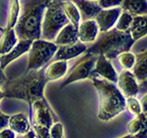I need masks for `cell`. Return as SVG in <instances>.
<instances>
[{
    "label": "cell",
    "instance_id": "cell-32",
    "mask_svg": "<svg viewBox=\"0 0 147 138\" xmlns=\"http://www.w3.org/2000/svg\"><path fill=\"white\" fill-rule=\"evenodd\" d=\"M9 115H7L0 112V131H2L4 128L7 127V122H8Z\"/></svg>",
    "mask_w": 147,
    "mask_h": 138
},
{
    "label": "cell",
    "instance_id": "cell-18",
    "mask_svg": "<svg viewBox=\"0 0 147 138\" xmlns=\"http://www.w3.org/2000/svg\"><path fill=\"white\" fill-rule=\"evenodd\" d=\"M78 41L77 29L75 28L72 23L69 22L68 24L63 26L58 34L55 37L54 43L56 45H66L76 43Z\"/></svg>",
    "mask_w": 147,
    "mask_h": 138
},
{
    "label": "cell",
    "instance_id": "cell-33",
    "mask_svg": "<svg viewBox=\"0 0 147 138\" xmlns=\"http://www.w3.org/2000/svg\"><path fill=\"white\" fill-rule=\"evenodd\" d=\"M146 99H147V95L144 94V95H142V99H141V100H140V104H141V108H142V112H144V113H147Z\"/></svg>",
    "mask_w": 147,
    "mask_h": 138
},
{
    "label": "cell",
    "instance_id": "cell-25",
    "mask_svg": "<svg viewBox=\"0 0 147 138\" xmlns=\"http://www.w3.org/2000/svg\"><path fill=\"white\" fill-rule=\"evenodd\" d=\"M18 14H20V1L18 0H10L7 13V27L5 28L4 30L13 29L15 27L18 18Z\"/></svg>",
    "mask_w": 147,
    "mask_h": 138
},
{
    "label": "cell",
    "instance_id": "cell-31",
    "mask_svg": "<svg viewBox=\"0 0 147 138\" xmlns=\"http://www.w3.org/2000/svg\"><path fill=\"white\" fill-rule=\"evenodd\" d=\"M15 137H16V133L8 127L4 128L2 131H0V138H15Z\"/></svg>",
    "mask_w": 147,
    "mask_h": 138
},
{
    "label": "cell",
    "instance_id": "cell-9",
    "mask_svg": "<svg viewBox=\"0 0 147 138\" xmlns=\"http://www.w3.org/2000/svg\"><path fill=\"white\" fill-rule=\"evenodd\" d=\"M90 76H98L116 84L118 74L109 60L106 58L103 54H98L96 55V60L90 73L89 77Z\"/></svg>",
    "mask_w": 147,
    "mask_h": 138
},
{
    "label": "cell",
    "instance_id": "cell-14",
    "mask_svg": "<svg viewBox=\"0 0 147 138\" xmlns=\"http://www.w3.org/2000/svg\"><path fill=\"white\" fill-rule=\"evenodd\" d=\"M98 26L95 20H88L82 21L77 28L78 40L82 43H92L96 41L98 35Z\"/></svg>",
    "mask_w": 147,
    "mask_h": 138
},
{
    "label": "cell",
    "instance_id": "cell-4",
    "mask_svg": "<svg viewBox=\"0 0 147 138\" xmlns=\"http://www.w3.org/2000/svg\"><path fill=\"white\" fill-rule=\"evenodd\" d=\"M134 43L129 30L121 31L116 28H111L101 32L96 43L87 47L85 53L95 55L103 54L108 60H113L121 53L130 51Z\"/></svg>",
    "mask_w": 147,
    "mask_h": 138
},
{
    "label": "cell",
    "instance_id": "cell-3",
    "mask_svg": "<svg viewBox=\"0 0 147 138\" xmlns=\"http://www.w3.org/2000/svg\"><path fill=\"white\" fill-rule=\"evenodd\" d=\"M89 79L98 94V120L108 122L126 110V98L115 83L98 76H90Z\"/></svg>",
    "mask_w": 147,
    "mask_h": 138
},
{
    "label": "cell",
    "instance_id": "cell-22",
    "mask_svg": "<svg viewBox=\"0 0 147 138\" xmlns=\"http://www.w3.org/2000/svg\"><path fill=\"white\" fill-rule=\"evenodd\" d=\"M146 60H147V51L144 50L142 53L135 55V62L131 68H133V76L136 80L139 82H144L147 79V68H146Z\"/></svg>",
    "mask_w": 147,
    "mask_h": 138
},
{
    "label": "cell",
    "instance_id": "cell-23",
    "mask_svg": "<svg viewBox=\"0 0 147 138\" xmlns=\"http://www.w3.org/2000/svg\"><path fill=\"white\" fill-rule=\"evenodd\" d=\"M61 3L62 8L63 9L64 13L68 18V20L70 23L75 26V28H78L80 24V13L78 11L77 7H76V5L74 4L70 0H60Z\"/></svg>",
    "mask_w": 147,
    "mask_h": 138
},
{
    "label": "cell",
    "instance_id": "cell-15",
    "mask_svg": "<svg viewBox=\"0 0 147 138\" xmlns=\"http://www.w3.org/2000/svg\"><path fill=\"white\" fill-rule=\"evenodd\" d=\"M70 1H72L77 7L82 21L94 20L96 15L101 9L96 1H92V0H70Z\"/></svg>",
    "mask_w": 147,
    "mask_h": 138
},
{
    "label": "cell",
    "instance_id": "cell-12",
    "mask_svg": "<svg viewBox=\"0 0 147 138\" xmlns=\"http://www.w3.org/2000/svg\"><path fill=\"white\" fill-rule=\"evenodd\" d=\"M86 48L87 46L79 40L73 44L58 45L56 53H54L52 60L53 61H60V60L68 61V60L74 59L84 53L86 51Z\"/></svg>",
    "mask_w": 147,
    "mask_h": 138
},
{
    "label": "cell",
    "instance_id": "cell-5",
    "mask_svg": "<svg viewBox=\"0 0 147 138\" xmlns=\"http://www.w3.org/2000/svg\"><path fill=\"white\" fill-rule=\"evenodd\" d=\"M41 23L40 39L53 41L60 30L69 23L68 18L62 8L60 0H53L47 4Z\"/></svg>",
    "mask_w": 147,
    "mask_h": 138
},
{
    "label": "cell",
    "instance_id": "cell-10",
    "mask_svg": "<svg viewBox=\"0 0 147 138\" xmlns=\"http://www.w3.org/2000/svg\"><path fill=\"white\" fill-rule=\"evenodd\" d=\"M121 11L122 10L121 7L111 8H101L94 18L98 26L99 31L104 32L111 29L115 25Z\"/></svg>",
    "mask_w": 147,
    "mask_h": 138
},
{
    "label": "cell",
    "instance_id": "cell-38",
    "mask_svg": "<svg viewBox=\"0 0 147 138\" xmlns=\"http://www.w3.org/2000/svg\"><path fill=\"white\" fill-rule=\"evenodd\" d=\"M49 1H50V2H51V1H53V0H49Z\"/></svg>",
    "mask_w": 147,
    "mask_h": 138
},
{
    "label": "cell",
    "instance_id": "cell-13",
    "mask_svg": "<svg viewBox=\"0 0 147 138\" xmlns=\"http://www.w3.org/2000/svg\"><path fill=\"white\" fill-rule=\"evenodd\" d=\"M31 43V40H18V43L14 45V47L8 53L0 56V68L4 70L14 60L18 59L22 54L29 52Z\"/></svg>",
    "mask_w": 147,
    "mask_h": 138
},
{
    "label": "cell",
    "instance_id": "cell-1",
    "mask_svg": "<svg viewBox=\"0 0 147 138\" xmlns=\"http://www.w3.org/2000/svg\"><path fill=\"white\" fill-rule=\"evenodd\" d=\"M46 66L38 70L27 71L15 79H7L0 87L3 90L4 98L26 101L29 104L30 116L32 104L38 99H45L44 89L48 83L44 75Z\"/></svg>",
    "mask_w": 147,
    "mask_h": 138
},
{
    "label": "cell",
    "instance_id": "cell-7",
    "mask_svg": "<svg viewBox=\"0 0 147 138\" xmlns=\"http://www.w3.org/2000/svg\"><path fill=\"white\" fill-rule=\"evenodd\" d=\"M58 45L52 41L38 39L32 41L29 50V58L26 71L38 70L42 68L52 60L56 53Z\"/></svg>",
    "mask_w": 147,
    "mask_h": 138
},
{
    "label": "cell",
    "instance_id": "cell-11",
    "mask_svg": "<svg viewBox=\"0 0 147 138\" xmlns=\"http://www.w3.org/2000/svg\"><path fill=\"white\" fill-rule=\"evenodd\" d=\"M119 89L123 94L124 97H137L139 94V85L133 74L127 69L124 70L118 75L117 83Z\"/></svg>",
    "mask_w": 147,
    "mask_h": 138
},
{
    "label": "cell",
    "instance_id": "cell-28",
    "mask_svg": "<svg viewBox=\"0 0 147 138\" xmlns=\"http://www.w3.org/2000/svg\"><path fill=\"white\" fill-rule=\"evenodd\" d=\"M126 110L131 114L139 115L142 112V108L140 101L136 99V97H129L126 98Z\"/></svg>",
    "mask_w": 147,
    "mask_h": 138
},
{
    "label": "cell",
    "instance_id": "cell-27",
    "mask_svg": "<svg viewBox=\"0 0 147 138\" xmlns=\"http://www.w3.org/2000/svg\"><path fill=\"white\" fill-rule=\"evenodd\" d=\"M116 58L118 59V62L121 64V66L123 69H127V70L131 69L135 62V55L130 53V51L121 53Z\"/></svg>",
    "mask_w": 147,
    "mask_h": 138
},
{
    "label": "cell",
    "instance_id": "cell-8",
    "mask_svg": "<svg viewBox=\"0 0 147 138\" xmlns=\"http://www.w3.org/2000/svg\"><path fill=\"white\" fill-rule=\"evenodd\" d=\"M96 60V55L86 53V54L84 55L80 60H78V62L73 66L65 80L60 85V89H63L64 87L76 81L89 78L90 73L95 66Z\"/></svg>",
    "mask_w": 147,
    "mask_h": 138
},
{
    "label": "cell",
    "instance_id": "cell-6",
    "mask_svg": "<svg viewBox=\"0 0 147 138\" xmlns=\"http://www.w3.org/2000/svg\"><path fill=\"white\" fill-rule=\"evenodd\" d=\"M56 117L46 99H38L32 104L30 122L37 137L50 138L49 131Z\"/></svg>",
    "mask_w": 147,
    "mask_h": 138
},
{
    "label": "cell",
    "instance_id": "cell-20",
    "mask_svg": "<svg viewBox=\"0 0 147 138\" xmlns=\"http://www.w3.org/2000/svg\"><path fill=\"white\" fill-rule=\"evenodd\" d=\"M147 16L146 15H138L132 16V20L131 23L130 31L131 38L134 40V41H138L139 39L144 37L147 33Z\"/></svg>",
    "mask_w": 147,
    "mask_h": 138
},
{
    "label": "cell",
    "instance_id": "cell-24",
    "mask_svg": "<svg viewBox=\"0 0 147 138\" xmlns=\"http://www.w3.org/2000/svg\"><path fill=\"white\" fill-rule=\"evenodd\" d=\"M18 39L15 33L14 28L4 30L2 32L1 38H0V56L8 53L14 47V45L18 43Z\"/></svg>",
    "mask_w": 147,
    "mask_h": 138
},
{
    "label": "cell",
    "instance_id": "cell-16",
    "mask_svg": "<svg viewBox=\"0 0 147 138\" xmlns=\"http://www.w3.org/2000/svg\"><path fill=\"white\" fill-rule=\"evenodd\" d=\"M127 130L130 133L129 137L145 138L147 133L146 113L141 112L139 115H136L135 118L128 123Z\"/></svg>",
    "mask_w": 147,
    "mask_h": 138
},
{
    "label": "cell",
    "instance_id": "cell-17",
    "mask_svg": "<svg viewBox=\"0 0 147 138\" xmlns=\"http://www.w3.org/2000/svg\"><path fill=\"white\" fill-rule=\"evenodd\" d=\"M7 127L10 128L16 133L22 135H25L28 132L32 129L30 122L26 115L23 113H18L9 116Z\"/></svg>",
    "mask_w": 147,
    "mask_h": 138
},
{
    "label": "cell",
    "instance_id": "cell-2",
    "mask_svg": "<svg viewBox=\"0 0 147 138\" xmlns=\"http://www.w3.org/2000/svg\"><path fill=\"white\" fill-rule=\"evenodd\" d=\"M20 14L14 30L18 40H38L41 36V23L49 0H18Z\"/></svg>",
    "mask_w": 147,
    "mask_h": 138
},
{
    "label": "cell",
    "instance_id": "cell-19",
    "mask_svg": "<svg viewBox=\"0 0 147 138\" xmlns=\"http://www.w3.org/2000/svg\"><path fill=\"white\" fill-rule=\"evenodd\" d=\"M68 69V63L64 60L53 61L51 64H47L44 70L46 79L49 81H54L63 77L66 74Z\"/></svg>",
    "mask_w": 147,
    "mask_h": 138
},
{
    "label": "cell",
    "instance_id": "cell-21",
    "mask_svg": "<svg viewBox=\"0 0 147 138\" xmlns=\"http://www.w3.org/2000/svg\"><path fill=\"white\" fill-rule=\"evenodd\" d=\"M119 7L131 16L147 14V0H122Z\"/></svg>",
    "mask_w": 147,
    "mask_h": 138
},
{
    "label": "cell",
    "instance_id": "cell-35",
    "mask_svg": "<svg viewBox=\"0 0 147 138\" xmlns=\"http://www.w3.org/2000/svg\"><path fill=\"white\" fill-rule=\"evenodd\" d=\"M4 99V93H3V90L1 89V87H0V101Z\"/></svg>",
    "mask_w": 147,
    "mask_h": 138
},
{
    "label": "cell",
    "instance_id": "cell-37",
    "mask_svg": "<svg viewBox=\"0 0 147 138\" xmlns=\"http://www.w3.org/2000/svg\"><path fill=\"white\" fill-rule=\"evenodd\" d=\"M92 1H98V0H92Z\"/></svg>",
    "mask_w": 147,
    "mask_h": 138
},
{
    "label": "cell",
    "instance_id": "cell-36",
    "mask_svg": "<svg viewBox=\"0 0 147 138\" xmlns=\"http://www.w3.org/2000/svg\"><path fill=\"white\" fill-rule=\"evenodd\" d=\"M3 30H4V29H3V28H1V27H0V31H1V32H3Z\"/></svg>",
    "mask_w": 147,
    "mask_h": 138
},
{
    "label": "cell",
    "instance_id": "cell-34",
    "mask_svg": "<svg viewBox=\"0 0 147 138\" xmlns=\"http://www.w3.org/2000/svg\"><path fill=\"white\" fill-rule=\"evenodd\" d=\"M7 79V77L6 76V75H5L4 70H2V69L0 68V87L4 84V82Z\"/></svg>",
    "mask_w": 147,
    "mask_h": 138
},
{
    "label": "cell",
    "instance_id": "cell-29",
    "mask_svg": "<svg viewBox=\"0 0 147 138\" xmlns=\"http://www.w3.org/2000/svg\"><path fill=\"white\" fill-rule=\"evenodd\" d=\"M49 135H50V138H63V137H64L63 125L60 122L53 123V125L50 128Z\"/></svg>",
    "mask_w": 147,
    "mask_h": 138
},
{
    "label": "cell",
    "instance_id": "cell-30",
    "mask_svg": "<svg viewBox=\"0 0 147 138\" xmlns=\"http://www.w3.org/2000/svg\"><path fill=\"white\" fill-rule=\"evenodd\" d=\"M122 0H98V4L101 8H111L121 6Z\"/></svg>",
    "mask_w": 147,
    "mask_h": 138
},
{
    "label": "cell",
    "instance_id": "cell-26",
    "mask_svg": "<svg viewBox=\"0 0 147 138\" xmlns=\"http://www.w3.org/2000/svg\"><path fill=\"white\" fill-rule=\"evenodd\" d=\"M132 20V16L125 11H121V15L117 20L115 25H116V29L121 31H128L130 29L131 23Z\"/></svg>",
    "mask_w": 147,
    "mask_h": 138
}]
</instances>
